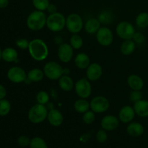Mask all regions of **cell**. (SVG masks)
<instances>
[{
	"label": "cell",
	"mask_w": 148,
	"mask_h": 148,
	"mask_svg": "<svg viewBox=\"0 0 148 148\" xmlns=\"http://www.w3.org/2000/svg\"><path fill=\"white\" fill-rule=\"evenodd\" d=\"M27 49L30 56L38 62L45 60L49 55V48L47 44L40 38L30 40Z\"/></svg>",
	"instance_id": "1"
},
{
	"label": "cell",
	"mask_w": 148,
	"mask_h": 148,
	"mask_svg": "<svg viewBox=\"0 0 148 148\" xmlns=\"http://www.w3.org/2000/svg\"><path fill=\"white\" fill-rule=\"evenodd\" d=\"M47 16L43 11L35 10L32 12L27 17L26 25L30 30L38 31L42 30L46 25Z\"/></svg>",
	"instance_id": "2"
},
{
	"label": "cell",
	"mask_w": 148,
	"mask_h": 148,
	"mask_svg": "<svg viewBox=\"0 0 148 148\" xmlns=\"http://www.w3.org/2000/svg\"><path fill=\"white\" fill-rule=\"evenodd\" d=\"M49 110L46 106L36 103L30 108L27 114L28 120L33 124H40L47 119Z\"/></svg>",
	"instance_id": "3"
},
{
	"label": "cell",
	"mask_w": 148,
	"mask_h": 148,
	"mask_svg": "<svg viewBox=\"0 0 148 148\" xmlns=\"http://www.w3.org/2000/svg\"><path fill=\"white\" fill-rule=\"evenodd\" d=\"M65 26H66V18L62 13L57 12L47 16L46 27L51 31L57 33L63 30Z\"/></svg>",
	"instance_id": "4"
},
{
	"label": "cell",
	"mask_w": 148,
	"mask_h": 148,
	"mask_svg": "<svg viewBox=\"0 0 148 148\" xmlns=\"http://www.w3.org/2000/svg\"><path fill=\"white\" fill-rule=\"evenodd\" d=\"M43 72L48 79L57 80L64 75V68L56 62H49L43 66Z\"/></svg>",
	"instance_id": "5"
},
{
	"label": "cell",
	"mask_w": 148,
	"mask_h": 148,
	"mask_svg": "<svg viewBox=\"0 0 148 148\" xmlns=\"http://www.w3.org/2000/svg\"><path fill=\"white\" fill-rule=\"evenodd\" d=\"M83 27V20L79 14L77 13H72L66 18V27L72 34L79 33Z\"/></svg>",
	"instance_id": "6"
},
{
	"label": "cell",
	"mask_w": 148,
	"mask_h": 148,
	"mask_svg": "<svg viewBox=\"0 0 148 148\" xmlns=\"http://www.w3.org/2000/svg\"><path fill=\"white\" fill-rule=\"evenodd\" d=\"M135 32L133 25L127 21L120 22L116 27L117 36L124 40L132 39Z\"/></svg>",
	"instance_id": "7"
},
{
	"label": "cell",
	"mask_w": 148,
	"mask_h": 148,
	"mask_svg": "<svg viewBox=\"0 0 148 148\" xmlns=\"http://www.w3.org/2000/svg\"><path fill=\"white\" fill-rule=\"evenodd\" d=\"M75 90L77 95L80 98H89L92 93V86L88 78H81L75 84Z\"/></svg>",
	"instance_id": "8"
},
{
	"label": "cell",
	"mask_w": 148,
	"mask_h": 148,
	"mask_svg": "<svg viewBox=\"0 0 148 148\" xmlns=\"http://www.w3.org/2000/svg\"><path fill=\"white\" fill-rule=\"evenodd\" d=\"M91 111L95 114H102L108 110L110 103L108 98L104 96L98 95L92 98L90 102Z\"/></svg>",
	"instance_id": "9"
},
{
	"label": "cell",
	"mask_w": 148,
	"mask_h": 148,
	"mask_svg": "<svg viewBox=\"0 0 148 148\" xmlns=\"http://www.w3.org/2000/svg\"><path fill=\"white\" fill-rule=\"evenodd\" d=\"M95 34L97 40L103 46H110L114 40L113 32L107 27H101Z\"/></svg>",
	"instance_id": "10"
},
{
	"label": "cell",
	"mask_w": 148,
	"mask_h": 148,
	"mask_svg": "<svg viewBox=\"0 0 148 148\" xmlns=\"http://www.w3.org/2000/svg\"><path fill=\"white\" fill-rule=\"evenodd\" d=\"M7 78L13 83H21L27 78V73L20 66H12L7 72Z\"/></svg>",
	"instance_id": "11"
},
{
	"label": "cell",
	"mask_w": 148,
	"mask_h": 148,
	"mask_svg": "<svg viewBox=\"0 0 148 148\" xmlns=\"http://www.w3.org/2000/svg\"><path fill=\"white\" fill-rule=\"evenodd\" d=\"M74 56V49L70 44L63 43L58 48V57L63 63H68Z\"/></svg>",
	"instance_id": "12"
},
{
	"label": "cell",
	"mask_w": 148,
	"mask_h": 148,
	"mask_svg": "<svg viewBox=\"0 0 148 148\" xmlns=\"http://www.w3.org/2000/svg\"><path fill=\"white\" fill-rule=\"evenodd\" d=\"M103 75V68L98 63H92L86 70V77L90 81L95 82L99 79Z\"/></svg>",
	"instance_id": "13"
},
{
	"label": "cell",
	"mask_w": 148,
	"mask_h": 148,
	"mask_svg": "<svg viewBox=\"0 0 148 148\" xmlns=\"http://www.w3.org/2000/svg\"><path fill=\"white\" fill-rule=\"evenodd\" d=\"M119 119L114 115L105 116L101 119V126L103 130L106 131L115 130L119 125Z\"/></svg>",
	"instance_id": "14"
},
{
	"label": "cell",
	"mask_w": 148,
	"mask_h": 148,
	"mask_svg": "<svg viewBox=\"0 0 148 148\" xmlns=\"http://www.w3.org/2000/svg\"><path fill=\"white\" fill-rule=\"evenodd\" d=\"M135 111L134 108L130 106H125L122 107L119 113V119L124 124L130 123L132 121L135 116Z\"/></svg>",
	"instance_id": "15"
},
{
	"label": "cell",
	"mask_w": 148,
	"mask_h": 148,
	"mask_svg": "<svg viewBox=\"0 0 148 148\" xmlns=\"http://www.w3.org/2000/svg\"><path fill=\"white\" fill-rule=\"evenodd\" d=\"M47 119L49 124L53 127H59L64 121L63 114L60 111L55 108L49 111Z\"/></svg>",
	"instance_id": "16"
},
{
	"label": "cell",
	"mask_w": 148,
	"mask_h": 148,
	"mask_svg": "<svg viewBox=\"0 0 148 148\" xmlns=\"http://www.w3.org/2000/svg\"><path fill=\"white\" fill-rule=\"evenodd\" d=\"M127 132L132 137H138L144 134V126L139 122H130L127 127Z\"/></svg>",
	"instance_id": "17"
},
{
	"label": "cell",
	"mask_w": 148,
	"mask_h": 148,
	"mask_svg": "<svg viewBox=\"0 0 148 148\" xmlns=\"http://www.w3.org/2000/svg\"><path fill=\"white\" fill-rule=\"evenodd\" d=\"M127 83L129 87L132 90H141L144 87V81L143 78L134 74H132L128 77Z\"/></svg>",
	"instance_id": "18"
},
{
	"label": "cell",
	"mask_w": 148,
	"mask_h": 148,
	"mask_svg": "<svg viewBox=\"0 0 148 148\" xmlns=\"http://www.w3.org/2000/svg\"><path fill=\"white\" fill-rule=\"evenodd\" d=\"M134 108L135 114L139 116L148 117V101L147 100H140L134 103Z\"/></svg>",
	"instance_id": "19"
},
{
	"label": "cell",
	"mask_w": 148,
	"mask_h": 148,
	"mask_svg": "<svg viewBox=\"0 0 148 148\" xmlns=\"http://www.w3.org/2000/svg\"><path fill=\"white\" fill-rule=\"evenodd\" d=\"M75 64L78 69H87L90 64V59L86 53H79L75 58Z\"/></svg>",
	"instance_id": "20"
},
{
	"label": "cell",
	"mask_w": 148,
	"mask_h": 148,
	"mask_svg": "<svg viewBox=\"0 0 148 148\" xmlns=\"http://www.w3.org/2000/svg\"><path fill=\"white\" fill-rule=\"evenodd\" d=\"M2 59L6 62H15L18 63V53L14 49L7 47L2 50Z\"/></svg>",
	"instance_id": "21"
},
{
	"label": "cell",
	"mask_w": 148,
	"mask_h": 148,
	"mask_svg": "<svg viewBox=\"0 0 148 148\" xmlns=\"http://www.w3.org/2000/svg\"><path fill=\"white\" fill-rule=\"evenodd\" d=\"M59 85L62 90L69 92L75 88V82L72 78L69 75H63L59 79Z\"/></svg>",
	"instance_id": "22"
},
{
	"label": "cell",
	"mask_w": 148,
	"mask_h": 148,
	"mask_svg": "<svg viewBox=\"0 0 148 148\" xmlns=\"http://www.w3.org/2000/svg\"><path fill=\"white\" fill-rule=\"evenodd\" d=\"M101 22L98 18H90L84 25L85 31L89 34H95L101 28Z\"/></svg>",
	"instance_id": "23"
},
{
	"label": "cell",
	"mask_w": 148,
	"mask_h": 148,
	"mask_svg": "<svg viewBox=\"0 0 148 148\" xmlns=\"http://www.w3.org/2000/svg\"><path fill=\"white\" fill-rule=\"evenodd\" d=\"M135 49L136 43L132 39H130V40H125L121 43L120 51L124 56H130L132 53H134Z\"/></svg>",
	"instance_id": "24"
},
{
	"label": "cell",
	"mask_w": 148,
	"mask_h": 148,
	"mask_svg": "<svg viewBox=\"0 0 148 148\" xmlns=\"http://www.w3.org/2000/svg\"><path fill=\"white\" fill-rule=\"evenodd\" d=\"M45 75L43 70L38 68L31 69L27 73V78L31 82H38L41 81L44 77Z\"/></svg>",
	"instance_id": "25"
},
{
	"label": "cell",
	"mask_w": 148,
	"mask_h": 148,
	"mask_svg": "<svg viewBox=\"0 0 148 148\" xmlns=\"http://www.w3.org/2000/svg\"><path fill=\"white\" fill-rule=\"evenodd\" d=\"M74 108L77 112L79 113V114H84L86 111H89V109L90 108V103L86 101V99L79 98L75 102Z\"/></svg>",
	"instance_id": "26"
},
{
	"label": "cell",
	"mask_w": 148,
	"mask_h": 148,
	"mask_svg": "<svg viewBox=\"0 0 148 148\" xmlns=\"http://www.w3.org/2000/svg\"><path fill=\"white\" fill-rule=\"evenodd\" d=\"M135 23L140 28H146L148 27V12H143L136 17Z\"/></svg>",
	"instance_id": "27"
},
{
	"label": "cell",
	"mask_w": 148,
	"mask_h": 148,
	"mask_svg": "<svg viewBox=\"0 0 148 148\" xmlns=\"http://www.w3.org/2000/svg\"><path fill=\"white\" fill-rule=\"evenodd\" d=\"M98 19L101 24H109L113 20V14L109 10H103L98 14Z\"/></svg>",
	"instance_id": "28"
},
{
	"label": "cell",
	"mask_w": 148,
	"mask_h": 148,
	"mask_svg": "<svg viewBox=\"0 0 148 148\" xmlns=\"http://www.w3.org/2000/svg\"><path fill=\"white\" fill-rule=\"evenodd\" d=\"M69 44L72 46V47L74 49H79L83 46V39L77 33L72 34V36L70 38Z\"/></svg>",
	"instance_id": "29"
},
{
	"label": "cell",
	"mask_w": 148,
	"mask_h": 148,
	"mask_svg": "<svg viewBox=\"0 0 148 148\" xmlns=\"http://www.w3.org/2000/svg\"><path fill=\"white\" fill-rule=\"evenodd\" d=\"M11 111V103L8 100H0V116H6Z\"/></svg>",
	"instance_id": "30"
},
{
	"label": "cell",
	"mask_w": 148,
	"mask_h": 148,
	"mask_svg": "<svg viewBox=\"0 0 148 148\" xmlns=\"http://www.w3.org/2000/svg\"><path fill=\"white\" fill-rule=\"evenodd\" d=\"M29 147L30 148H48V145L43 138L36 137L30 140Z\"/></svg>",
	"instance_id": "31"
},
{
	"label": "cell",
	"mask_w": 148,
	"mask_h": 148,
	"mask_svg": "<svg viewBox=\"0 0 148 148\" xmlns=\"http://www.w3.org/2000/svg\"><path fill=\"white\" fill-rule=\"evenodd\" d=\"M49 100H50V96H49V93L44 90L40 91L36 95L37 103L46 106L49 102Z\"/></svg>",
	"instance_id": "32"
},
{
	"label": "cell",
	"mask_w": 148,
	"mask_h": 148,
	"mask_svg": "<svg viewBox=\"0 0 148 148\" xmlns=\"http://www.w3.org/2000/svg\"><path fill=\"white\" fill-rule=\"evenodd\" d=\"M32 2L36 10L43 12L47 10L50 4L49 0H32Z\"/></svg>",
	"instance_id": "33"
},
{
	"label": "cell",
	"mask_w": 148,
	"mask_h": 148,
	"mask_svg": "<svg viewBox=\"0 0 148 148\" xmlns=\"http://www.w3.org/2000/svg\"><path fill=\"white\" fill-rule=\"evenodd\" d=\"M95 113L92 111H88L84 113L82 116V121L86 124H91L95 121Z\"/></svg>",
	"instance_id": "34"
},
{
	"label": "cell",
	"mask_w": 148,
	"mask_h": 148,
	"mask_svg": "<svg viewBox=\"0 0 148 148\" xmlns=\"http://www.w3.org/2000/svg\"><path fill=\"white\" fill-rule=\"evenodd\" d=\"M143 99V93L140 90H133L132 91L130 95V100L131 102L136 103L137 101Z\"/></svg>",
	"instance_id": "35"
},
{
	"label": "cell",
	"mask_w": 148,
	"mask_h": 148,
	"mask_svg": "<svg viewBox=\"0 0 148 148\" xmlns=\"http://www.w3.org/2000/svg\"><path fill=\"white\" fill-rule=\"evenodd\" d=\"M107 139H108V134L106 130L103 129L98 130L96 134V140H98V142H99L100 143H104L106 142Z\"/></svg>",
	"instance_id": "36"
},
{
	"label": "cell",
	"mask_w": 148,
	"mask_h": 148,
	"mask_svg": "<svg viewBox=\"0 0 148 148\" xmlns=\"http://www.w3.org/2000/svg\"><path fill=\"white\" fill-rule=\"evenodd\" d=\"M30 140L29 139L28 137L25 135H22L20 136L17 139V144L22 147H26L27 146L30 145Z\"/></svg>",
	"instance_id": "37"
},
{
	"label": "cell",
	"mask_w": 148,
	"mask_h": 148,
	"mask_svg": "<svg viewBox=\"0 0 148 148\" xmlns=\"http://www.w3.org/2000/svg\"><path fill=\"white\" fill-rule=\"evenodd\" d=\"M15 43L16 46L20 49L25 50V49H28L30 41H28L26 38H19L16 40Z\"/></svg>",
	"instance_id": "38"
},
{
	"label": "cell",
	"mask_w": 148,
	"mask_h": 148,
	"mask_svg": "<svg viewBox=\"0 0 148 148\" xmlns=\"http://www.w3.org/2000/svg\"><path fill=\"white\" fill-rule=\"evenodd\" d=\"M132 40H134L136 44H142L145 40V36L140 32H135L134 36L132 38Z\"/></svg>",
	"instance_id": "39"
},
{
	"label": "cell",
	"mask_w": 148,
	"mask_h": 148,
	"mask_svg": "<svg viewBox=\"0 0 148 148\" xmlns=\"http://www.w3.org/2000/svg\"><path fill=\"white\" fill-rule=\"evenodd\" d=\"M46 10L49 14H53L55 12H57V7L54 4H51L50 3Z\"/></svg>",
	"instance_id": "40"
},
{
	"label": "cell",
	"mask_w": 148,
	"mask_h": 148,
	"mask_svg": "<svg viewBox=\"0 0 148 148\" xmlns=\"http://www.w3.org/2000/svg\"><path fill=\"white\" fill-rule=\"evenodd\" d=\"M6 95H7V90L4 85L0 84V100L5 98Z\"/></svg>",
	"instance_id": "41"
},
{
	"label": "cell",
	"mask_w": 148,
	"mask_h": 148,
	"mask_svg": "<svg viewBox=\"0 0 148 148\" xmlns=\"http://www.w3.org/2000/svg\"><path fill=\"white\" fill-rule=\"evenodd\" d=\"M53 40H54V43H56V44L57 45H61L63 43V40H62V36H55L54 39H53Z\"/></svg>",
	"instance_id": "42"
},
{
	"label": "cell",
	"mask_w": 148,
	"mask_h": 148,
	"mask_svg": "<svg viewBox=\"0 0 148 148\" xmlns=\"http://www.w3.org/2000/svg\"><path fill=\"white\" fill-rule=\"evenodd\" d=\"M9 4V0H0V9L6 8Z\"/></svg>",
	"instance_id": "43"
},
{
	"label": "cell",
	"mask_w": 148,
	"mask_h": 148,
	"mask_svg": "<svg viewBox=\"0 0 148 148\" xmlns=\"http://www.w3.org/2000/svg\"><path fill=\"white\" fill-rule=\"evenodd\" d=\"M69 72H70V71H69V69H64V75H69Z\"/></svg>",
	"instance_id": "44"
},
{
	"label": "cell",
	"mask_w": 148,
	"mask_h": 148,
	"mask_svg": "<svg viewBox=\"0 0 148 148\" xmlns=\"http://www.w3.org/2000/svg\"><path fill=\"white\" fill-rule=\"evenodd\" d=\"M2 59V51H1V48H0V61Z\"/></svg>",
	"instance_id": "45"
}]
</instances>
